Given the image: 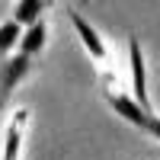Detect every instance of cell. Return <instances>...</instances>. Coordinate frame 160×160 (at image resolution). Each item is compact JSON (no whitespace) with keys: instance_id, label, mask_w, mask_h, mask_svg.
<instances>
[{"instance_id":"6da1fadb","label":"cell","mask_w":160,"mask_h":160,"mask_svg":"<svg viewBox=\"0 0 160 160\" xmlns=\"http://www.w3.org/2000/svg\"><path fill=\"white\" fill-rule=\"evenodd\" d=\"M106 102H109L112 112L122 115L128 125H135L138 131H144V135H151L154 141H160V115H157V112L141 109L128 93H118V90H106Z\"/></svg>"},{"instance_id":"7a4b0ae2","label":"cell","mask_w":160,"mask_h":160,"mask_svg":"<svg viewBox=\"0 0 160 160\" xmlns=\"http://www.w3.org/2000/svg\"><path fill=\"white\" fill-rule=\"evenodd\" d=\"M32 71H35V58L22 55V51H13V55L0 58V112L7 109L13 90H16Z\"/></svg>"},{"instance_id":"3957f363","label":"cell","mask_w":160,"mask_h":160,"mask_svg":"<svg viewBox=\"0 0 160 160\" xmlns=\"http://www.w3.org/2000/svg\"><path fill=\"white\" fill-rule=\"evenodd\" d=\"M128 74H131V90H128V96L135 99L141 109H148L154 112V106H151V96H148V68H144V48L135 35L128 38Z\"/></svg>"},{"instance_id":"277c9868","label":"cell","mask_w":160,"mask_h":160,"mask_svg":"<svg viewBox=\"0 0 160 160\" xmlns=\"http://www.w3.org/2000/svg\"><path fill=\"white\" fill-rule=\"evenodd\" d=\"M68 19L74 26V32L80 35V45L87 48V55L93 61H109V48H106V42H102V35H99L96 26H93L90 19H83L77 10H68Z\"/></svg>"},{"instance_id":"5b68a950","label":"cell","mask_w":160,"mask_h":160,"mask_svg":"<svg viewBox=\"0 0 160 160\" xmlns=\"http://www.w3.org/2000/svg\"><path fill=\"white\" fill-rule=\"evenodd\" d=\"M26 122H29V109H16L10 115L3 128V148H0V160H19L22 154V138H26Z\"/></svg>"},{"instance_id":"8992f818","label":"cell","mask_w":160,"mask_h":160,"mask_svg":"<svg viewBox=\"0 0 160 160\" xmlns=\"http://www.w3.org/2000/svg\"><path fill=\"white\" fill-rule=\"evenodd\" d=\"M45 42H48V26H45V19H35L32 26H26L22 29V35H19V51L22 55H29V58H38L45 51Z\"/></svg>"},{"instance_id":"52a82bcc","label":"cell","mask_w":160,"mask_h":160,"mask_svg":"<svg viewBox=\"0 0 160 160\" xmlns=\"http://www.w3.org/2000/svg\"><path fill=\"white\" fill-rule=\"evenodd\" d=\"M48 7V0H16V7H13V22H19L22 29L26 26H32L35 19H42V13Z\"/></svg>"},{"instance_id":"ba28073f","label":"cell","mask_w":160,"mask_h":160,"mask_svg":"<svg viewBox=\"0 0 160 160\" xmlns=\"http://www.w3.org/2000/svg\"><path fill=\"white\" fill-rule=\"evenodd\" d=\"M19 35H22V26H19V22H13V19L0 22V58H3V55H13V51H16Z\"/></svg>"},{"instance_id":"9c48e42d","label":"cell","mask_w":160,"mask_h":160,"mask_svg":"<svg viewBox=\"0 0 160 160\" xmlns=\"http://www.w3.org/2000/svg\"><path fill=\"white\" fill-rule=\"evenodd\" d=\"M80 3H90V0H80Z\"/></svg>"}]
</instances>
